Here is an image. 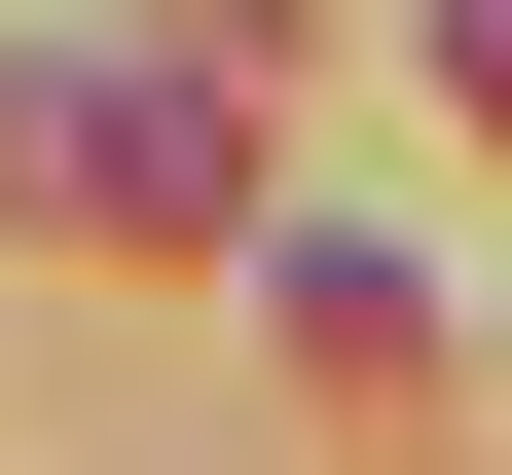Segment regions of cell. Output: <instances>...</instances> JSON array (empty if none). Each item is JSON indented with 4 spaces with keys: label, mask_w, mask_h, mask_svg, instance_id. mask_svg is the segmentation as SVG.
I'll return each instance as SVG.
<instances>
[{
    "label": "cell",
    "mask_w": 512,
    "mask_h": 475,
    "mask_svg": "<svg viewBox=\"0 0 512 475\" xmlns=\"http://www.w3.org/2000/svg\"><path fill=\"white\" fill-rule=\"evenodd\" d=\"M0 183H37V220H147V256H220V220H256L183 74H0Z\"/></svg>",
    "instance_id": "6da1fadb"
},
{
    "label": "cell",
    "mask_w": 512,
    "mask_h": 475,
    "mask_svg": "<svg viewBox=\"0 0 512 475\" xmlns=\"http://www.w3.org/2000/svg\"><path fill=\"white\" fill-rule=\"evenodd\" d=\"M439 74H476V110H512V0H439Z\"/></svg>",
    "instance_id": "7a4b0ae2"
}]
</instances>
